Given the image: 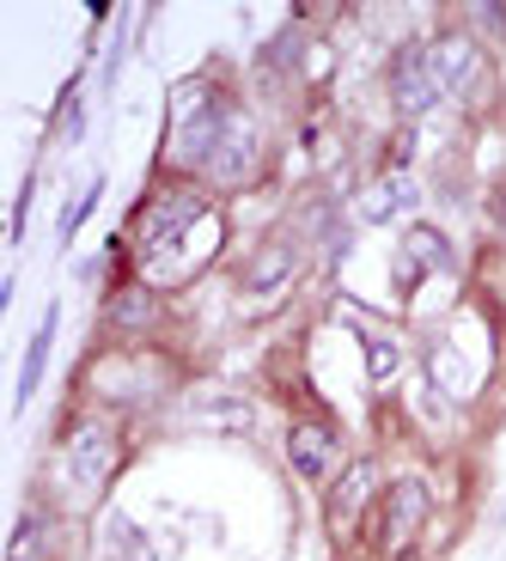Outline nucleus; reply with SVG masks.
I'll list each match as a JSON object with an SVG mask.
<instances>
[{
  "label": "nucleus",
  "instance_id": "f257e3e1",
  "mask_svg": "<svg viewBox=\"0 0 506 561\" xmlns=\"http://www.w3.org/2000/svg\"><path fill=\"white\" fill-rule=\"evenodd\" d=\"M214 239L220 220L202 208L196 196H183V190H165L153 208L141 214V251H147V275L153 280H189L196 268V251H183V239Z\"/></svg>",
  "mask_w": 506,
  "mask_h": 561
},
{
  "label": "nucleus",
  "instance_id": "f03ea898",
  "mask_svg": "<svg viewBox=\"0 0 506 561\" xmlns=\"http://www.w3.org/2000/svg\"><path fill=\"white\" fill-rule=\"evenodd\" d=\"M422 519H427V489L422 482H396V489L384 494L379 556H403V549L415 543V531H422Z\"/></svg>",
  "mask_w": 506,
  "mask_h": 561
},
{
  "label": "nucleus",
  "instance_id": "7ed1b4c3",
  "mask_svg": "<svg viewBox=\"0 0 506 561\" xmlns=\"http://www.w3.org/2000/svg\"><path fill=\"white\" fill-rule=\"evenodd\" d=\"M68 458H73V470H80V489L99 494L104 482H111V463H116V434L104 421H85V427L68 434Z\"/></svg>",
  "mask_w": 506,
  "mask_h": 561
},
{
  "label": "nucleus",
  "instance_id": "20e7f679",
  "mask_svg": "<svg viewBox=\"0 0 506 561\" xmlns=\"http://www.w3.org/2000/svg\"><path fill=\"white\" fill-rule=\"evenodd\" d=\"M287 451H294V470L299 477H330L336 470V451H342V439H336V427H324V421H299L294 434H287Z\"/></svg>",
  "mask_w": 506,
  "mask_h": 561
},
{
  "label": "nucleus",
  "instance_id": "39448f33",
  "mask_svg": "<svg viewBox=\"0 0 506 561\" xmlns=\"http://www.w3.org/2000/svg\"><path fill=\"white\" fill-rule=\"evenodd\" d=\"M391 92H396L403 111H427V104L446 92L439 73H434V56H427V49H403V56H396V85H391Z\"/></svg>",
  "mask_w": 506,
  "mask_h": 561
},
{
  "label": "nucleus",
  "instance_id": "423d86ee",
  "mask_svg": "<svg viewBox=\"0 0 506 561\" xmlns=\"http://www.w3.org/2000/svg\"><path fill=\"white\" fill-rule=\"evenodd\" d=\"M104 323L123 330V336H141V330H153V323H159V299L147 294V287H116L111 306H104Z\"/></svg>",
  "mask_w": 506,
  "mask_h": 561
},
{
  "label": "nucleus",
  "instance_id": "0eeeda50",
  "mask_svg": "<svg viewBox=\"0 0 506 561\" xmlns=\"http://www.w3.org/2000/svg\"><path fill=\"white\" fill-rule=\"evenodd\" d=\"M379 489V463H354L348 477H342V489L330 494V525L336 531H348L354 519H360V506H366V494Z\"/></svg>",
  "mask_w": 506,
  "mask_h": 561
},
{
  "label": "nucleus",
  "instance_id": "6e6552de",
  "mask_svg": "<svg viewBox=\"0 0 506 561\" xmlns=\"http://www.w3.org/2000/svg\"><path fill=\"white\" fill-rule=\"evenodd\" d=\"M251 123H239V116H232V128H226V140H220V153L208 159V171L220 183H244V171H251Z\"/></svg>",
  "mask_w": 506,
  "mask_h": 561
},
{
  "label": "nucleus",
  "instance_id": "1a4fd4ad",
  "mask_svg": "<svg viewBox=\"0 0 506 561\" xmlns=\"http://www.w3.org/2000/svg\"><path fill=\"white\" fill-rule=\"evenodd\" d=\"M49 342H56V306H49V318H43V330L31 336V348H25V373H19V409L37 397V385H43V360H49Z\"/></svg>",
  "mask_w": 506,
  "mask_h": 561
},
{
  "label": "nucleus",
  "instance_id": "9d476101",
  "mask_svg": "<svg viewBox=\"0 0 506 561\" xmlns=\"http://www.w3.org/2000/svg\"><path fill=\"white\" fill-rule=\"evenodd\" d=\"M56 549V519H43V513H25L13 531V561H49Z\"/></svg>",
  "mask_w": 506,
  "mask_h": 561
},
{
  "label": "nucleus",
  "instance_id": "9b49d317",
  "mask_svg": "<svg viewBox=\"0 0 506 561\" xmlns=\"http://www.w3.org/2000/svg\"><path fill=\"white\" fill-rule=\"evenodd\" d=\"M391 373H396V348H384V342H372V379H391Z\"/></svg>",
  "mask_w": 506,
  "mask_h": 561
}]
</instances>
